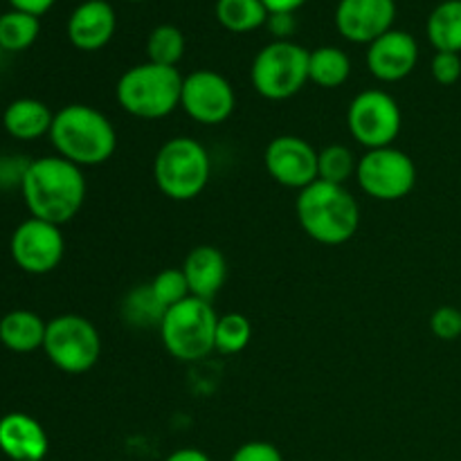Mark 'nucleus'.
Instances as JSON below:
<instances>
[{
	"instance_id": "f257e3e1",
	"label": "nucleus",
	"mask_w": 461,
	"mask_h": 461,
	"mask_svg": "<svg viewBox=\"0 0 461 461\" xmlns=\"http://www.w3.org/2000/svg\"><path fill=\"white\" fill-rule=\"evenodd\" d=\"M21 192L34 219L63 225L81 212L88 185L81 167L61 156H45L30 162Z\"/></svg>"
},
{
	"instance_id": "f03ea898",
	"label": "nucleus",
	"mask_w": 461,
	"mask_h": 461,
	"mask_svg": "<svg viewBox=\"0 0 461 461\" xmlns=\"http://www.w3.org/2000/svg\"><path fill=\"white\" fill-rule=\"evenodd\" d=\"M48 138L57 156L81 169L106 165L117 149V131L113 122L88 104H68L54 113Z\"/></svg>"
},
{
	"instance_id": "7ed1b4c3",
	"label": "nucleus",
	"mask_w": 461,
	"mask_h": 461,
	"mask_svg": "<svg viewBox=\"0 0 461 461\" xmlns=\"http://www.w3.org/2000/svg\"><path fill=\"white\" fill-rule=\"evenodd\" d=\"M295 214L306 237L322 246H342L360 228V205L345 185L315 180L297 192Z\"/></svg>"
},
{
	"instance_id": "20e7f679",
	"label": "nucleus",
	"mask_w": 461,
	"mask_h": 461,
	"mask_svg": "<svg viewBox=\"0 0 461 461\" xmlns=\"http://www.w3.org/2000/svg\"><path fill=\"white\" fill-rule=\"evenodd\" d=\"M183 75L178 68L144 61L122 72L115 84V99L122 111L138 120H162L180 106Z\"/></svg>"
},
{
	"instance_id": "39448f33",
	"label": "nucleus",
	"mask_w": 461,
	"mask_h": 461,
	"mask_svg": "<svg viewBox=\"0 0 461 461\" xmlns=\"http://www.w3.org/2000/svg\"><path fill=\"white\" fill-rule=\"evenodd\" d=\"M212 178V158L198 140L189 135L171 138L153 158V180L167 198L194 201L205 192Z\"/></svg>"
},
{
	"instance_id": "423d86ee",
	"label": "nucleus",
	"mask_w": 461,
	"mask_h": 461,
	"mask_svg": "<svg viewBox=\"0 0 461 461\" xmlns=\"http://www.w3.org/2000/svg\"><path fill=\"white\" fill-rule=\"evenodd\" d=\"M216 324L219 313L212 302L189 295L187 300L167 309L158 331L171 358L180 363H196L214 351Z\"/></svg>"
},
{
	"instance_id": "0eeeda50",
	"label": "nucleus",
	"mask_w": 461,
	"mask_h": 461,
	"mask_svg": "<svg viewBox=\"0 0 461 461\" xmlns=\"http://www.w3.org/2000/svg\"><path fill=\"white\" fill-rule=\"evenodd\" d=\"M252 88L268 102L295 97L309 84V50L293 41H273L252 59Z\"/></svg>"
},
{
	"instance_id": "6e6552de",
	"label": "nucleus",
	"mask_w": 461,
	"mask_h": 461,
	"mask_svg": "<svg viewBox=\"0 0 461 461\" xmlns=\"http://www.w3.org/2000/svg\"><path fill=\"white\" fill-rule=\"evenodd\" d=\"M43 351L59 372L79 376L97 365L102 356V336L84 315L63 313L48 322Z\"/></svg>"
},
{
	"instance_id": "1a4fd4ad",
	"label": "nucleus",
	"mask_w": 461,
	"mask_h": 461,
	"mask_svg": "<svg viewBox=\"0 0 461 461\" xmlns=\"http://www.w3.org/2000/svg\"><path fill=\"white\" fill-rule=\"evenodd\" d=\"M347 129L367 151L392 147L403 129V113L390 93L369 88L351 99L347 108Z\"/></svg>"
},
{
	"instance_id": "9d476101",
	"label": "nucleus",
	"mask_w": 461,
	"mask_h": 461,
	"mask_svg": "<svg viewBox=\"0 0 461 461\" xmlns=\"http://www.w3.org/2000/svg\"><path fill=\"white\" fill-rule=\"evenodd\" d=\"M356 180L374 201L394 203L410 196L417 185V165L403 149H372L358 158Z\"/></svg>"
},
{
	"instance_id": "9b49d317",
	"label": "nucleus",
	"mask_w": 461,
	"mask_h": 461,
	"mask_svg": "<svg viewBox=\"0 0 461 461\" xmlns=\"http://www.w3.org/2000/svg\"><path fill=\"white\" fill-rule=\"evenodd\" d=\"M12 259L23 273L27 275H48L59 268L66 255V239H63L61 225L48 223L30 216L23 221L12 234L9 241Z\"/></svg>"
},
{
	"instance_id": "f8f14e48",
	"label": "nucleus",
	"mask_w": 461,
	"mask_h": 461,
	"mask_svg": "<svg viewBox=\"0 0 461 461\" xmlns=\"http://www.w3.org/2000/svg\"><path fill=\"white\" fill-rule=\"evenodd\" d=\"M180 108L198 124H223L237 108V93L221 72L203 68L183 77Z\"/></svg>"
},
{
	"instance_id": "ddd939ff",
	"label": "nucleus",
	"mask_w": 461,
	"mask_h": 461,
	"mask_svg": "<svg viewBox=\"0 0 461 461\" xmlns=\"http://www.w3.org/2000/svg\"><path fill=\"white\" fill-rule=\"evenodd\" d=\"M318 149L300 135H277L264 151L270 178L288 189H306L318 180Z\"/></svg>"
},
{
	"instance_id": "4468645a",
	"label": "nucleus",
	"mask_w": 461,
	"mask_h": 461,
	"mask_svg": "<svg viewBox=\"0 0 461 461\" xmlns=\"http://www.w3.org/2000/svg\"><path fill=\"white\" fill-rule=\"evenodd\" d=\"M333 18L342 39L369 45L394 30L396 0H340Z\"/></svg>"
},
{
	"instance_id": "2eb2a0df",
	"label": "nucleus",
	"mask_w": 461,
	"mask_h": 461,
	"mask_svg": "<svg viewBox=\"0 0 461 461\" xmlns=\"http://www.w3.org/2000/svg\"><path fill=\"white\" fill-rule=\"evenodd\" d=\"M367 70L383 84L408 79L419 63V43L410 32L390 30L367 45Z\"/></svg>"
},
{
	"instance_id": "dca6fc26",
	"label": "nucleus",
	"mask_w": 461,
	"mask_h": 461,
	"mask_svg": "<svg viewBox=\"0 0 461 461\" xmlns=\"http://www.w3.org/2000/svg\"><path fill=\"white\" fill-rule=\"evenodd\" d=\"M117 30V14L106 0H84L68 18V39L81 52L106 48Z\"/></svg>"
},
{
	"instance_id": "f3484780",
	"label": "nucleus",
	"mask_w": 461,
	"mask_h": 461,
	"mask_svg": "<svg viewBox=\"0 0 461 461\" xmlns=\"http://www.w3.org/2000/svg\"><path fill=\"white\" fill-rule=\"evenodd\" d=\"M48 450V432L34 417L9 412L0 419V453L12 461H43Z\"/></svg>"
},
{
	"instance_id": "a211bd4d",
	"label": "nucleus",
	"mask_w": 461,
	"mask_h": 461,
	"mask_svg": "<svg viewBox=\"0 0 461 461\" xmlns=\"http://www.w3.org/2000/svg\"><path fill=\"white\" fill-rule=\"evenodd\" d=\"M189 295L212 302L221 293L228 279V259L214 246H196L183 261Z\"/></svg>"
},
{
	"instance_id": "6ab92c4d",
	"label": "nucleus",
	"mask_w": 461,
	"mask_h": 461,
	"mask_svg": "<svg viewBox=\"0 0 461 461\" xmlns=\"http://www.w3.org/2000/svg\"><path fill=\"white\" fill-rule=\"evenodd\" d=\"M52 120L54 113L50 111L48 104L34 97L14 99L3 113L5 131L14 140H23V142H32V140L50 135Z\"/></svg>"
},
{
	"instance_id": "aec40b11",
	"label": "nucleus",
	"mask_w": 461,
	"mask_h": 461,
	"mask_svg": "<svg viewBox=\"0 0 461 461\" xmlns=\"http://www.w3.org/2000/svg\"><path fill=\"white\" fill-rule=\"evenodd\" d=\"M45 329H48V322L34 311H9L0 318V345L14 354H32L36 349H43Z\"/></svg>"
},
{
	"instance_id": "412c9836",
	"label": "nucleus",
	"mask_w": 461,
	"mask_h": 461,
	"mask_svg": "<svg viewBox=\"0 0 461 461\" xmlns=\"http://www.w3.org/2000/svg\"><path fill=\"white\" fill-rule=\"evenodd\" d=\"M428 41L437 52L461 54V0H444L426 23Z\"/></svg>"
},
{
	"instance_id": "4be33fe9",
	"label": "nucleus",
	"mask_w": 461,
	"mask_h": 461,
	"mask_svg": "<svg viewBox=\"0 0 461 461\" xmlns=\"http://www.w3.org/2000/svg\"><path fill=\"white\" fill-rule=\"evenodd\" d=\"M351 75V59L336 45L309 50V81L320 88H340Z\"/></svg>"
},
{
	"instance_id": "5701e85b",
	"label": "nucleus",
	"mask_w": 461,
	"mask_h": 461,
	"mask_svg": "<svg viewBox=\"0 0 461 461\" xmlns=\"http://www.w3.org/2000/svg\"><path fill=\"white\" fill-rule=\"evenodd\" d=\"M216 21L232 34H248L268 21V9L261 0H216Z\"/></svg>"
},
{
	"instance_id": "b1692460",
	"label": "nucleus",
	"mask_w": 461,
	"mask_h": 461,
	"mask_svg": "<svg viewBox=\"0 0 461 461\" xmlns=\"http://www.w3.org/2000/svg\"><path fill=\"white\" fill-rule=\"evenodd\" d=\"M165 313L167 309L156 300L149 284L131 288L122 300V320L133 329H160Z\"/></svg>"
},
{
	"instance_id": "393cba45",
	"label": "nucleus",
	"mask_w": 461,
	"mask_h": 461,
	"mask_svg": "<svg viewBox=\"0 0 461 461\" xmlns=\"http://www.w3.org/2000/svg\"><path fill=\"white\" fill-rule=\"evenodd\" d=\"M41 34L39 16L9 9L0 14V48L7 52H23L32 48Z\"/></svg>"
},
{
	"instance_id": "a878e982",
	"label": "nucleus",
	"mask_w": 461,
	"mask_h": 461,
	"mask_svg": "<svg viewBox=\"0 0 461 461\" xmlns=\"http://www.w3.org/2000/svg\"><path fill=\"white\" fill-rule=\"evenodd\" d=\"M185 34L171 23L153 27L147 39V57L151 63L167 68H178V63L185 57Z\"/></svg>"
},
{
	"instance_id": "bb28decb",
	"label": "nucleus",
	"mask_w": 461,
	"mask_h": 461,
	"mask_svg": "<svg viewBox=\"0 0 461 461\" xmlns=\"http://www.w3.org/2000/svg\"><path fill=\"white\" fill-rule=\"evenodd\" d=\"M358 160L345 144H329L318 153V180L333 185H347L356 178Z\"/></svg>"
},
{
	"instance_id": "cd10ccee",
	"label": "nucleus",
	"mask_w": 461,
	"mask_h": 461,
	"mask_svg": "<svg viewBox=\"0 0 461 461\" xmlns=\"http://www.w3.org/2000/svg\"><path fill=\"white\" fill-rule=\"evenodd\" d=\"M252 324L243 313L219 315L214 336V351L223 356H237L250 345Z\"/></svg>"
},
{
	"instance_id": "c85d7f7f",
	"label": "nucleus",
	"mask_w": 461,
	"mask_h": 461,
	"mask_svg": "<svg viewBox=\"0 0 461 461\" xmlns=\"http://www.w3.org/2000/svg\"><path fill=\"white\" fill-rule=\"evenodd\" d=\"M153 295L160 302L165 309H171L178 302L187 300L189 297V286L187 279H185L183 268H165L156 275V277L149 282Z\"/></svg>"
},
{
	"instance_id": "c756f323",
	"label": "nucleus",
	"mask_w": 461,
	"mask_h": 461,
	"mask_svg": "<svg viewBox=\"0 0 461 461\" xmlns=\"http://www.w3.org/2000/svg\"><path fill=\"white\" fill-rule=\"evenodd\" d=\"M430 331L439 340L453 342L461 336V311L455 306H439L430 315Z\"/></svg>"
},
{
	"instance_id": "7c9ffc66",
	"label": "nucleus",
	"mask_w": 461,
	"mask_h": 461,
	"mask_svg": "<svg viewBox=\"0 0 461 461\" xmlns=\"http://www.w3.org/2000/svg\"><path fill=\"white\" fill-rule=\"evenodd\" d=\"M430 72L437 84L453 86L461 79V54L455 52H437L432 57Z\"/></svg>"
},
{
	"instance_id": "2f4dec72",
	"label": "nucleus",
	"mask_w": 461,
	"mask_h": 461,
	"mask_svg": "<svg viewBox=\"0 0 461 461\" xmlns=\"http://www.w3.org/2000/svg\"><path fill=\"white\" fill-rule=\"evenodd\" d=\"M230 461H284L282 450L268 441H248L234 450Z\"/></svg>"
},
{
	"instance_id": "473e14b6",
	"label": "nucleus",
	"mask_w": 461,
	"mask_h": 461,
	"mask_svg": "<svg viewBox=\"0 0 461 461\" xmlns=\"http://www.w3.org/2000/svg\"><path fill=\"white\" fill-rule=\"evenodd\" d=\"M30 162L32 160H27V158H21V156L0 158V187H3V185H9V187L18 185V187H21Z\"/></svg>"
},
{
	"instance_id": "72a5a7b5",
	"label": "nucleus",
	"mask_w": 461,
	"mask_h": 461,
	"mask_svg": "<svg viewBox=\"0 0 461 461\" xmlns=\"http://www.w3.org/2000/svg\"><path fill=\"white\" fill-rule=\"evenodd\" d=\"M266 27L275 41H291V34L295 32V14H268Z\"/></svg>"
},
{
	"instance_id": "f704fd0d",
	"label": "nucleus",
	"mask_w": 461,
	"mask_h": 461,
	"mask_svg": "<svg viewBox=\"0 0 461 461\" xmlns=\"http://www.w3.org/2000/svg\"><path fill=\"white\" fill-rule=\"evenodd\" d=\"M57 3V0H9L12 9H18V12L32 14V16H43L45 12H50V7Z\"/></svg>"
},
{
	"instance_id": "c9c22d12",
	"label": "nucleus",
	"mask_w": 461,
	"mask_h": 461,
	"mask_svg": "<svg viewBox=\"0 0 461 461\" xmlns=\"http://www.w3.org/2000/svg\"><path fill=\"white\" fill-rule=\"evenodd\" d=\"M268 14H295L306 0H261Z\"/></svg>"
},
{
	"instance_id": "e433bc0d",
	"label": "nucleus",
	"mask_w": 461,
	"mask_h": 461,
	"mask_svg": "<svg viewBox=\"0 0 461 461\" xmlns=\"http://www.w3.org/2000/svg\"><path fill=\"white\" fill-rule=\"evenodd\" d=\"M165 461H212L210 455L198 448H178L169 455Z\"/></svg>"
},
{
	"instance_id": "4c0bfd02",
	"label": "nucleus",
	"mask_w": 461,
	"mask_h": 461,
	"mask_svg": "<svg viewBox=\"0 0 461 461\" xmlns=\"http://www.w3.org/2000/svg\"><path fill=\"white\" fill-rule=\"evenodd\" d=\"M129 3H142V0H129Z\"/></svg>"
}]
</instances>
